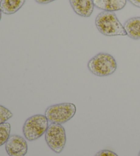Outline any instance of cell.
Wrapping results in <instances>:
<instances>
[{
	"instance_id": "6da1fadb",
	"label": "cell",
	"mask_w": 140,
	"mask_h": 156,
	"mask_svg": "<svg viewBox=\"0 0 140 156\" xmlns=\"http://www.w3.org/2000/svg\"><path fill=\"white\" fill-rule=\"evenodd\" d=\"M95 23L99 31L107 37L127 35L124 27L114 12L103 11L100 12L96 17Z\"/></svg>"
},
{
	"instance_id": "7a4b0ae2",
	"label": "cell",
	"mask_w": 140,
	"mask_h": 156,
	"mask_svg": "<svg viewBox=\"0 0 140 156\" xmlns=\"http://www.w3.org/2000/svg\"><path fill=\"white\" fill-rule=\"evenodd\" d=\"M88 68L95 76L106 77L115 73L117 69V62L111 54L102 52L89 60Z\"/></svg>"
},
{
	"instance_id": "3957f363",
	"label": "cell",
	"mask_w": 140,
	"mask_h": 156,
	"mask_svg": "<svg viewBox=\"0 0 140 156\" xmlns=\"http://www.w3.org/2000/svg\"><path fill=\"white\" fill-rule=\"evenodd\" d=\"M49 127V120L43 115H36L28 118L23 127L25 137L29 141L38 140L46 133Z\"/></svg>"
},
{
	"instance_id": "277c9868",
	"label": "cell",
	"mask_w": 140,
	"mask_h": 156,
	"mask_svg": "<svg viewBox=\"0 0 140 156\" xmlns=\"http://www.w3.org/2000/svg\"><path fill=\"white\" fill-rule=\"evenodd\" d=\"M75 105L71 103H62L51 105L44 112L45 116L51 123L64 124L70 121L76 113Z\"/></svg>"
},
{
	"instance_id": "5b68a950",
	"label": "cell",
	"mask_w": 140,
	"mask_h": 156,
	"mask_svg": "<svg viewBox=\"0 0 140 156\" xmlns=\"http://www.w3.org/2000/svg\"><path fill=\"white\" fill-rule=\"evenodd\" d=\"M45 140L52 151L60 154L66 143L65 129L60 124L51 123L45 133Z\"/></svg>"
},
{
	"instance_id": "8992f818",
	"label": "cell",
	"mask_w": 140,
	"mask_h": 156,
	"mask_svg": "<svg viewBox=\"0 0 140 156\" xmlns=\"http://www.w3.org/2000/svg\"><path fill=\"white\" fill-rule=\"evenodd\" d=\"M27 149L26 140L19 135L10 136L5 143V150L9 156H25Z\"/></svg>"
},
{
	"instance_id": "52a82bcc",
	"label": "cell",
	"mask_w": 140,
	"mask_h": 156,
	"mask_svg": "<svg viewBox=\"0 0 140 156\" xmlns=\"http://www.w3.org/2000/svg\"><path fill=\"white\" fill-rule=\"evenodd\" d=\"M74 12L83 17H89L93 12V0H70Z\"/></svg>"
},
{
	"instance_id": "ba28073f",
	"label": "cell",
	"mask_w": 140,
	"mask_h": 156,
	"mask_svg": "<svg viewBox=\"0 0 140 156\" xmlns=\"http://www.w3.org/2000/svg\"><path fill=\"white\" fill-rule=\"evenodd\" d=\"M127 0H93L94 6L105 11L115 12L123 9Z\"/></svg>"
},
{
	"instance_id": "9c48e42d",
	"label": "cell",
	"mask_w": 140,
	"mask_h": 156,
	"mask_svg": "<svg viewBox=\"0 0 140 156\" xmlns=\"http://www.w3.org/2000/svg\"><path fill=\"white\" fill-rule=\"evenodd\" d=\"M124 28L127 34L134 40L140 39V16L132 17L125 22Z\"/></svg>"
},
{
	"instance_id": "30bf717a",
	"label": "cell",
	"mask_w": 140,
	"mask_h": 156,
	"mask_svg": "<svg viewBox=\"0 0 140 156\" xmlns=\"http://www.w3.org/2000/svg\"><path fill=\"white\" fill-rule=\"evenodd\" d=\"M26 0H1L0 8L5 15H12L21 8Z\"/></svg>"
},
{
	"instance_id": "8fae6325",
	"label": "cell",
	"mask_w": 140,
	"mask_h": 156,
	"mask_svg": "<svg viewBox=\"0 0 140 156\" xmlns=\"http://www.w3.org/2000/svg\"><path fill=\"white\" fill-rule=\"evenodd\" d=\"M11 126L8 122L0 124V147L6 143L10 137Z\"/></svg>"
},
{
	"instance_id": "7c38bea8",
	"label": "cell",
	"mask_w": 140,
	"mask_h": 156,
	"mask_svg": "<svg viewBox=\"0 0 140 156\" xmlns=\"http://www.w3.org/2000/svg\"><path fill=\"white\" fill-rule=\"evenodd\" d=\"M13 114L3 105H0V124L6 122L8 120L12 118Z\"/></svg>"
},
{
	"instance_id": "4fadbf2b",
	"label": "cell",
	"mask_w": 140,
	"mask_h": 156,
	"mask_svg": "<svg viewBox=\"0 0 140 156\" xmlns=\"http://www.w3.org/2000/svg\"><path fill=\"white\" fill-rule=\"evenodd\" d=\"M94 156H118V155H117L116 153L111 151V150L105 149V150L99 151V152L96 153V154Z\"/></svg>"
},
{
	"instance_id": "5bb4252c",
	"label": "cell",
	"mask_w": 140,
	"mask_h": 156,
	"mask_svg": "<svg viewBox=\"0 0 140 156\" xmlns=\"http://www.w3.org/2000/svg\"><path fill=\"white\" fill-rule=\"evenodd\" d=\"M35 1L40 4H47L49 3L55 1V0H35Z\"/></svg>"
},
{
	"instance_id": "9a60e30c",
	"label": "cell",
	"mask_w": 140,
	"mask_h": 156,
	"mask_svg": "<svg viewBox=\"0 0 140 156\" xmlns=\"http://www.w3.org/2000/svg\"><path fill=\"white\" fill-rule=\"evenodd\" d=\"M128 1H129L135 6L140 8V0H128Z\"/></svg>"
},
{
	"instance_id": "2e32d148",
	"label": "cell",
	"mask_w": 140,
	"mask_h": 156,
	"mask_svg": "<svg viewBox=\"0 0 140 156\" xmlns=\"http://www.w3.org/2000/svg\"><path fill=\"white\" fill-rule=\"evenodd\" d=\"M2 10H1V8H0V21H1V19H2Z\"/></svg>"
},
{
	"instance_id": "e0dca14e",
	"label": "cell",
	"mask_w": 140,
	"mask_h": 156,
	"mask_svg": "<svg viewBox=\"0 0 140 156\" xmlns=\"http://www.w3.org/2000/svg\"><path fill=\"white\" fill-rule=\"evenodd\" d=\"M138 156H140V151H139V154H138Z\"/></svg>"
}]
</instances>
